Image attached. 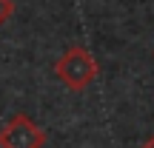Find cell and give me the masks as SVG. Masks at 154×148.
<instances>
[{
    "instance_id": "6da1fadb",
    "label": "cell",
    "mask_w": 154,
    "mask_h": 148,
    "mask_svg": "<svg viewBox=\"0 0 154 148\" xmlns=\"http://www.w3.org/2000/svg\"><path fill=\"white\" fill-rule=\"evenodd\" d=\"M100 74V66L94 54L86 46H69L54 63V77L69 88V91H83L88 88Z\"/></svg>"
},
{
    "instance_id": "7a4b0ae2",
    "label": "cell",
    "mask_w": 154,
    "mask_h": 148,
    "mask_svg": "<svg viewBox=\"0 0 154 148\" xmlns=\"http://www.w3.org/2000/svg\"><path fill=\"white\" fill-rule=\"evenodd\" d=\"M46 131L26 114H14L0 128V148H43Z\"/></svg>"
},
{
    "instance_id": "3957f363",
    "label": "cell",
    "mask_w": 154,
    "mask_h": 148,
    "mask_svg": "<svg viewBox=\"0 0 154 148\" xmlns=\"http://www.w3.org/2000/svg\"><path fill=\"white\" fill-rule=\"evenodd\" d=\"M11 14H14V3H11V0H0V26L9 23Z\"/></svg>"
},
{
    "instance_id": "277c9868",
    "label": "cell",
    "mask_w": 154,
    "mask_h": 148,
    "mask_svg": "<svg viewBox=\"0 0 154 148\" xmlns=\"http://www.w3.org/2000/svg\"><path fill=\"white\" fill-rule=\"evenodd\" d=\"M140 148H154V134H151V137H149V140H146V143H143V145H140Z\"/></svg>"
}]
</instances>
